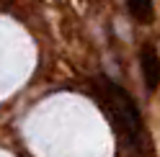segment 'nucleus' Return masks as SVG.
I'll list each match as a JSON object with an SVG mask.
<instances>
[{"mask_svg":"<svg viewBox=\"0 0 160 157\" xmlns=\"http://www.w3.org/2000/svg\"><path fill=\"white\" fill-rule=\"evenodd\" d=\"M96 90H98V101H101L106 116L111 119L114 131L119 134V139L132 152H145L147 131H145V121H142V113H139L134 98L124 88H119L111 80H103V77L98 80Z\"/></svg>","mask_w":160,"mask_h":157,"instance_id":"f257e3e1","label":"nucleus"},{"mask_svg":"<svg viewBox=\"0 0 160 157\" xmlns=\"http://www.w3.org/2000/svg\"><path fill=\"white\" fill-rule=\"evenodd\" d=\"M139 64H142V77H145V88L150 93H155L160 88V57L155 52V46L145 44L139 52Z\"/></svg>","mask_w":160,"mask_h":157,"instance_id":"f03ea898","label":"nucleus"},{"mask_svg":"<svg viewBox=\"0 0 160 157\" xmlns=\"http://www.w3.org/2000/svg\"><path fill=\"white\" fill-rule=\"evenodd\" d=\"M132 18H137L139 23H150L152 21V0H127Z\"/></svg>","mask_w":160,"mask_h":157,"instance_id":"7ed1b4c3","label":"nucleus"}]
</instances>
